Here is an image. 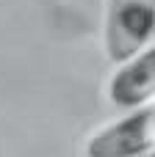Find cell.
Returning <instances> with one entry per match:
<instances>
[{
  "mask_svg": "<svg viewBox=\"0 0 155 157\" xmlns=\"http://www.w3.org/2000/svg\"><path fill=\"white\" fill-rule=\"evenodd\" d=\"M155 91V47L147 44L133 58L122 61L119 69L111 75L108 99L116 108H141L153 102Z\"/></svg>",
  "mask_w": 155,
  "mask_h": 157,
  "instance_id": "3957f363",
  "label": "cell"
},
{
  "mask_svg": "<svg viewBox=\"0 0 155 157\" xmlns=\"http://www.w3.org/2000/svg\"><path fill=\"white\" fill-rule=\"evenodd\" d=\"M155 105L147 102L86 141V157H139L153 149Z\"/></svg>",
  "mask_w": 155,
  "mask_h": 157,
  "instance_id": "7a4b0ae2",
  "label": "cell"
},
{
  "mask_svg": "<svg viewBox=\"0 0 155 157\" xmlns=\"http://www.w3.org/2000/svg\"><path fill=\"white\" fill-rule=\"evenodd\" d=\"M155 30V0H108L103 47L116 63L133 58L147 44H153Z\"/></svg>",
  "mask_w": 155,
  "mask_h": 157,
  "instance_id": "6da1fadb",
  "label": "cell"
},
{
  "mask_svg": "<svg viewBox=\"0 0 155 157\" xmlns=\"http://www.w3.org/2000/svg\"><path fill=\"white\" fill-rule=\"evenodd\" d=\"M147 157H155V155H153V149H150V152H147Z\"/></svg>",
  "mask_w": 155,
  "mask_h": 157,
  "instance_id": "277c9868",
  "label": "cell"
}]
</instances>
